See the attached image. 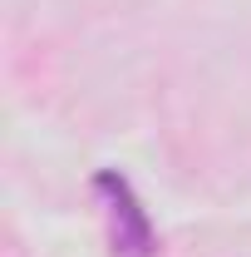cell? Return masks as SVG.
<instances>
[{
    "label": "cell",
    "mask_w": 251,
    "mask_h": 257,
    "mask_svg": "<svg viewBox=\"0 0 251 257\" xmlns=\"http://www.w3.org/2000/svg\"><path fill=\"white\" fill-rule=\"evenodd\" d=\"M94 193L104 198V213H108V242L114 257H153V223L143 213V203L133 198L124 173L104 168L94 178Z\"/></svg>",
    "instance_id": "1"
}]
</instances>
